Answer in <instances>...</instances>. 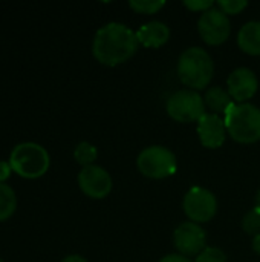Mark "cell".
Here are the masks:
<instances>
[{"label":"cell","mask_w":260,"mask_h":262,"mask_svg":"<svg viewBox=\"0 0 260 262\" xmlns=\"http://www.w3.org/2000/svg\"><path fill=\"white\" fill-rule=\"evenodd\" d=\"M204 103H205V107L211 111V114L224 115L228 111V107L234 103V100L231 98L228 91L222 89L221 86H213L205 92Z\"/></svg>","instance_id":"cell-15"},{"label":"cell","mask_w":260,"mask_h":262,"mask_svg":"<svg viewBox=\"0 0 260 262\" xmlns=\"http://www.w3.org/2000/svg\"><path fill=\"white\" fill-rule=\"evenodd\" d=\"M182 209L192 223L204 224L215 218L218 210V201L213 192H210L208 189L193 186L187 190L184 196Z\"/></svg>","instance_id":"cell-7"},{"label":"cell","mask_w":260,"mask_h":262,"mask_svg":"<svg viewBox=\"0 0 260 262\" xmlns=\"http://www.w3.org/2000/svg\"><path fill=\"white\" fill-rule=\"evenodd\" d=\"M139 41L136 32L129 26L112 21L101 26L92 43L93 57L104 66H118L130 60L138 51Z\"/></svg>","instance_id":"cell-1"},{"label":"cell","mask_w":260,"mask_h":262,"mask_svg":"<svg viewBox=\"0 0 260 262\" xmlns=\"http://www.w3.org/2000/svg\"><path fill=\"white\" fill-rule=\"evenodd\" d=\"M17 209V196L12 187L0 183V223L12 216Z\"/></svg>","instance_id":"cell-16"},{"label":"cell","mask_w":260,"mask_h":262,"mask_svg":"<svg viewBox=\"0 0 260 262\" xmlns=\"http://www.w3.org/2000/svg\"><path fill=\"white\" fill-rule=\"evenodd\" d=\"M238 45L248 55H260V21H248L239 29Z\"/></svg>","instance_id":"cell-14"},{"label":"cell","mask_w":260,"mask_h":262,"mask_svg":"<svg viewBox=\"0 0 260 262\" xmlns=\"http://www.w3.org/2000/svg\"><path fill=\"white\" fill-rule=\"evenodd\" d=\"M167 114L178 123H193L199 121L205 112L204 97L193 89H181L173 92L166 104Z\"/></svg>","instance_id":"cell-6"},{"label":"cell","mask_w":260,"mask_h":262,"mask_svg":"<svg viewBox=\"0 0 260 262\" xmlns=\"http://www.w3.org/2000/svg\"><path fill=\"white\" fill-rule=\"evenodd\" d=\"M138 170L152 180H164L175 175L176 157L164 146H149L143 149L136 160Z\"/></svg>","instance_id":"cell-5"},{"label":"cell","mask_w":260,"mask_h":262,"mask_svg":"<svg viewBox=\"0 0 260 262\" xmlns=\"http://www.w3.org/2000/svg\"><path fill=\"white\" fill-rule=\"evenodd\" d=\"M98 157V150L93 144L87 143V141H81L75 150H74V158L78 164H81L83 167H87V166H92L95 163Z\"/></svg>","instance_id":"cell-17"},{"label":"cell","mask_w":260,"mask_h":262,"mask_svg":"<svg viewBox=\"0 0 260 262\" xmlns=\"http://www.w3.org/2000/svg\"><path fill=\"white\" fill-rule=\"evenodd\" d=\"M253 250H254L257 255H260V233L253 238Z\"/></svg>","instance_id":"cell-26"},{"label":"cell","mask_w":260,"mask_h":262,"mask_svg":"<svg viewBox=\"0 0 260 262\" xmlns=\"http://www.w3.org/2000/svg\"><path fill=\"white\" fill-rule=\"evenodd\" d=\"M179 80L193 91L205 89L215 74V64L210 54L198 46L185 49L178 60Z\"/></svg>","instance_id":"cell-3"},{"label":"cell","mask_w":260,"mask_h":262,"mask_svg":"<svg viewBox=\"0 0 260 262\" xmlns=\"http://www.w3.org/2000/svg\"><path fill=\"white\" fill-rule=\"evenodd\" d=\"M227 88L234 103H247L256 95L259 89V80L251 69L238 68L228 75Z\"/></svg>","instance_id":"cell-11"},{"label":"cell","mask_w":260,"mask_h":262,"mask_svg":"<svg viewBox=\"0 0 260 262\" xmlns=\"http://www.w3.org/2000/svg\"><path fill=\"white\" fill-rule=\"evenodd\" d=\"M242 229L247 235H251L253 238L260 233V207H254L250 210L244 220H242Z\"/></svg>","instance_id":"cell-18"},{"label":"cell","mask_w":260,"mask_h":262,"mask_svg":"<svg viewBox=\"0 0 260 262\" xmlns=\"http://www.w3.org/2000/svg\"><path fill=\"white\" fill-rule=\"evenodd\" d=\"M166 2H153V0H132L129 6L139 14H156L159 9H162Z\"/></svg>","instance_id":"cell-19"},{"label":"cell","mask_w":260,"mask_h":262,"mask_svg":"<svg viewBox=\"0 0 260 262\" xmlns=\"http://www.w3.org/2000/svg\"><path fill=\"white\" fill-rule=\"evenodd\" d=\"M196 262H227V255L218 247H205L198 256Z\"/></svg>","instance_id":"cell-20"},{"label":"cell","mask_w":260,"mask_h":262,"mask_svg":"<svg viewBox=\"0 0 260 262\" xmlns=\"http://www.w3.org/2000/svg\"><path fill=\"white\" fill-rule=\"evenodd\" d=\"M173 243L182 256H198L207 247L205 230L192 221L182 223L173 233Z\"/></svg>","instance_id":"cell-10"},{"label":"cell","mask_w":260,"mask_h":262,"mask_svg":"<svg viewBox=\"0 0 260 262\" xmlns=\"http://www.w3.org/2000/svg\"><path fill=\"white\" fill-rule=\"evenodd\" d=\"M198 31L202 40L210 46L222 45L231 34V23L227 14L219 8H211L201 14L198 21Z\"/></svg>","instance_id":"cell-8"},{"label":"cell","mask_w":260,"mask_h":262,"mask_svg":"<svg viewBox=\"0 0 260 262\" xmlns=\"http://www.w3.org/2000/svg\"><path fill=\"white\" fill-rule=\"evenodd\" d=\"M78 186L81 192L92 200H103L112 192V177L100 166L83 167L78 173Z\"/></svg>","instance_id":"cell-9"},{"label":"cell","mask_w":260,"mask_h":262,"mask_svg":"<svg viewBox=\"0 0 260 262\" xmlns=\"http://www.w3.org/2000/svg\"><path fill=\"white\" fill-rule=\"evenodd\" d=\"M9 164L12 172L17 175L26 178V180H34L40 178L44 175L49 169L51 158L48 150L32 141H25L17 144L9 155Z\"/></svg>","instance_id":"cell-4"},{"label":"cell","mask_w":260,"mask_h":262,"mask_svg":"<svg viewBox=\"0 0 260 262\" xmlns=\"http://www.w3.org/2000/svg\"><path fill=\"white\" fill-rule=\"evenodd\" d=\"M12 169H11V164L9 161H0V183H5V180L9 178Z\"/></svg>","instance_id":"cell-23"},{"label":"cell","mask_w":260,"mask_h":262,"mask_svg":"<svg viewBox=\"0 0 260 262\" xmlns=\"http://www.w3.org/2000/svg\"><path fill=\"white\" fill-rule=\"evenodd\" d=\"M159 262H192L187 256H182V255H178V253H172V255H167L164 256Z\"/></svg>","instance_id":"cell-24"},{"label":"cell","mask_w":260,"mask_h":262,"mask_svg":"<svg viewBox=\"0 0 260 262\" xmlns=\"http://www.w3.org/2000/svg\"><path fill=\"white\" fill-rule=\"evenodd\" d=\"M216 5L224 14L234 15V14L242 12L248 6V2H245V0H219Z\"/></svg>","instance_id":"cell-21"},{"label":"cell","mask_w":260,"mask_h":262,"mask_svg":"<svg viewBox=\"0 0 260 262\" xmlns=\"http://www.w3.org/2000/svg\"><path fill=\"white\" fill-rule=\"evenodd\" d=\"M227 134L241 144L260 140V109L251 103H233L224 114Z\"/></svg>","instance_id":"cell-2"},{"label":"cell","mask_w":260,"mask_h":262,"mask_svg":"<svg viewBox=\"0 0 260 262\" xmlns=\"http://www.w3.org/2000/svg\"><path fill=\"white\" fill-rule=\"evenodd\" d=\"M61 262H87L83 256H80V255H69V256H66L64 259Z\"/></svg>","instance_id":"cell-25"},{"label":"cell","mask_w":260,"mask_h":262,"mask_svg":"<svg viewBox=\"0 0 260 262\" xmlns=\"http://www.w3.org/2000/svg\"><path fill=\"white\" fill-rule=\"evenodd\" d=\"M136 38L139 45L146 48H161L170 38V29L162 21H149L139 26L136 31Z\"/></svg>","instance_id":"cell-13"},{"label":"cell","mask_w":260,"mask_h":262,"mask_svg":"<svg viewBox=\"0 0 260 262\" xmlns=\"http://www.w3.org/2000/svg\"><path fill=\"white\" fill-rule=\"evenodd\" d=\"M256 203H257V207H260V189L259 192H257V195H256Z\"/></svg>","instance_id":"cell-27"},{"label":"cell","mask_w":260,"mask_h":262,"mask_svg":"<svg viewBox=\"0 0 260 262\" xmlns=\"http://www.w3.org/2000/svg\"><path fill=\"white\" fill-rule=\"evenodd\" d=\"M198 137L204 147L218 149L224 144L227 138V127L224 118L216 114H205L198 121Z\"/></svg>","instance_id":"cell-12"},{"label":"cell","mask_w":260,"mask_h":262,"mask_svg":"<svg viewBox=\"0 0 260 262\" xmlns=\"http://www.w3.org/2000/svg\"><path fill=\"white\" fill-rule=\"evenodd\" d=\"M184 6L193 12H205L215 6V2H211V0H185Z\"/></svg>","instance_id":"cell-22"},{"label":"cell","mask_w":260,"mask_h":262,"mask_svg":"<svg viewBox=\"0 0 260 262\" xmlns=\"http://www.w3.org/2000/svg\"><path fill=\"white\" fill-rule=\"evenodd\" d=\"M0 262H5V261H3V259H0Z\"/></svg>","instance_id":"cell-28"}]
</instances>
